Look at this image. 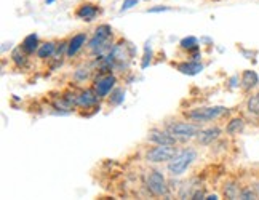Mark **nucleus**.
I'll list each match as a JSON object with an SVG mask.
<instances>
[{"label":"nucleus","mask_w":259,"mask_h":200,"mask_svg":"<svg viewBox=\"0 0 259 200\" xmlns=\"http://www.w3.org/2000/svg\"><path fill=\"white\" fill-rule=\"evenodd\" d=\"M98 13H99V8L96 7V5H93V4H83V5H80L78 7V10L75 12V16L78 18V19H82V21H93V19L98 16Z\"/></svg>","instance_id":"1a4fd4ad"},{"label":"nucleus","mask_w":259,"mask_h":200,"mask_svg":"<svg viewBox=\"0 0 259 200\" xmlns=\"http://www.w3.org/2000/svg\"><path fill=\"white\" fill-rule=\"evenodd\" d=\"M245 128V120L243 118H232L231 122L227 124V127H226V132H227V135H238L242 132V130Z\"/></svg>","instance_id":"f3484780"},{"label":"nucleus","mask_w":259,"mask_h":200,"mask_svg":"<svg viewBox=\"0 0 259 200\" xmlns=\"http://www.w3.org/2000/svg\"><path fill=\"white\" fill-rule=\"evenodd\" d=\"M112 37V27L109 24H101L98 26V29L95 31L93 38L90 40L88 48L95 52L96 55H103V52L109 48V40Z\"/></svg>","instance_id":"f03ea898"},{"label":"nucleus","mask_w":259,"mask_h":200,"mask_svg":"<svg viewBox=\"0 0 259 200\" xmlns=\"http://www.w3.org/2000/svg\"><path fill=\"white\" fill-rule=\"evenodd\" d=\"M151 56H152V52H151V47H146V53H144V59H143V64H141V67L143 69H146L147 66H149V63H151Z\"/></svg>","instance_id":"4be33fe9"},{"label":"nucleus","mask_w":259,"mask_h":200,"mask_svg":"<svg viewBox=\"0 0 259 200\" xmlns=\"http://www.w3.org/2000/svg\"><path fill=\"white\" fill-rule=\"evenodd\" d=\"M181 48H184V50H197L198 48V40L195 38V37H186V38H183L181 40Z\"/></svg>","instance_id":"412c9836"},{"label":"nucleus","mask_w":259,"mask_h":200,"mask_svg":"<svg viewBox=\"0 0 259 200\" xmlns=\"http://www.w3.org/2000/svg\"><path fill=\"white\" fill-rule=\"evenodd\" d=\"M123 99H125V92H123L122 88H117V90H114V92L111 93V99H109V104L118 106V104L123 103Z\"/></svg>","instance_id":"6ab92c4d"},{"label":"nucleus","mask_w":259,"mask_h":200,"mask_svg":"<svg viewBox=\"0 0 259 200\" xmlns=\"http://www.w3.org/2000/svg\"><path fill=\"white\" fill-rule=\"evenodd\" d=\"M12 59L18 67H24L27 63V56L23 48H15V52L12 53Z\"/></svg>","instance_id":"a211bd4d"},{"label":"nucleus","mask_w":259,"mask_h":200,"mask_svg":"<svg viewBox=\"0 0 259 200\" xmlns=\"http://www.w3.org/2000/svg\"><path fill=\"white\" fill-rule=\"evenodd\" d=\"M138 5V0H123V4H122V8H120V12H125V10H130V8H133Z\"/></svg>","instance_id":"5701e85b"},{"label":"nucleus","mask_w":259,"mask_h":200,"mask_svg":"<svg viewBox=\"0 0 259 200\" xmlns=\"http://www.w3.org/2000/svg\"><path fill=\"white\" fill-rule=\"evenodd\" d=\"M87 42V35L85 34H77L74 35L71 40H69V45H67V56H74L77 55L78 52H80V48L85 45Z\"/></svg>","instance_id":"9b49d317"},{"label":"nucleus","mask_w":259,"mask_h":200,"mask_svg":"<svg viewBox=\"0 0 259 200\" xmlns=\"http://www.w3.org/2000/svg\"><path fill=\"white\" fill-rule=\"evenodd\" d=\"M176 69L181 74H187V75H197L203 71V64H200L198 61H189V63H181L178 64Z\"/></svg>","instance_id":"ddd939ff"},{"label":"nucleus","mask_w":259,"mask_h":200,"mask_svg":"<svg viewBox=\"0 0 259 200\" xmlns=\"http://www.w3.org/2000/svg\"><path fill=\"white\" fill-rule=\"evenodd\" d=\"M179 151L176 149V144H157L151 151H147L146 158L152 164H162V162H170L176 157Z\"/></svg>","instance_id":"20e7f679"},{"label":"nucleus","mask_w":259,"mask_h":200,"mask_svg":"<svg viewBox=\"0 0 259 200\" xmlns=\"http://www.w3.org/2000/svg\"><path fill=\"white\" fill-rule=\"evenodd\" d=\"M219 135H221V128H208V130H203V132H200L197 135V139L200 144H211L214 139L219 138Z\"/></svg>","instance_id":"f8f14e48"},{"label":"nucleus","mask_w":259,"mask_h":200,"mask_svg":"<svg viewBox=\"0 0 259 200\" xmlns=\"http://www.w3.org/2000/svg\"><path fill=\"white\" fill-rule=\"evenodd\" d=\"M170 7H154V8H149L147 12L149 13H160V12H170Z\"/></svg>","instance_id":"393cba45"},{"label":"nucleus","mask_w":259,"mask_h":200,"mask_svg":"<svg viewBox=\"0 0 259 200\" xmlns=\"http://www.w3.org/2000/svg\"><path fill=\"white\" fill-rule=\"evenodd\" d=\"M259 82L257 78V74L254 71H245L243 75H242V85L245 90H250V88H254Z\"/></svg>","instance_id":"dca6fc26"},{"label":"nucleus","mask_w":259,"mask_h":200,"mask_svg":"<svg viewBox=\"0 0 259 200\" xmlns=\"http://www.w3.org/2000/svg\"><path fill=\"white\" fill-rule=\"evenodd\" d=\"M147 189L151 191L152 195H157V197H162V195H166L168 194V184H166V179L165 176L162 175V172H151L147 175Z\"/></svg>","instance_id":"423d86ee"},{"label":"nucleus","mask_w":259,"mask_h":200,"mask_svg":"<svg viewBox=\"0 0 259 200\" xmlns=\"http://www.w3.org/2000/svg\"><path fill=\"white\" fill-rule=\"evenodd\" d=\"M149 141H152L155 144H176L178 138L173 136L168 130H152L149 135Z\"/></svg>","instance_id":"6e6552de"},{"label":"nucleus","mask_w":259,"mask_h":200,"mask_svg":"<svg viewBox=\"0 0 259 200\" xmlns=\"http://www.w3.org/2000/svg\"><path fill=\"white\" fill-rule=\"evenodd\" d=\"M98 93H96V90H85V92H82L80 95L77 96V106H80V107H93L96 103H98Z\"/></svg>","instance_id":"9d476101"},{"label":"nucleus","mask_w":259,"mask_h":200,"mask_svg":"<svg viewBox=\"0 0 259 200\" xmlns=\"http://www.w3.org/2000/svg\"><path fill=\"white\" fill-rule=\"evenodd\" d=\"M227 112V109L223 106H213V107H198L194 111L186 112V117L191 118L192 122L202 124V122H211V120L219 118L223 114Z\"/></svg>","instance_id":"7ed1b4c3"},{"label":"nucleus","mask_w":259,"mask_h":200,"mask_svg":"<svg viewBox=\"0 0 259 200\" xmlns=\"http://www.w3.org/2000/svg\"><path fill=\"white\" fill-rule=\"evenodd\" d=\"M166 130L170 132L173 136H176L178 139H191L194 136H197L200 133V127L198 124H191V122H175V124H168Z\"/></svg>","instance_id":"39448f33"},{"label":"nucleus","mask_w":259,"mask_h":200,"mask_svg":"<svg viewBox=\"0 0 259 200\" xmlns=\"http://www.w3.org/2000/svg\"><path fill=\"white\" fill-rule=\"evenodd\" d=\"M257 194L254 191H251V189H243V191H240V198H254Z\"/></svg>","instance_id":"b1692460"},{"label":"nucleus","mask_w":259,"mask_h":200,"mask_svg":"<svg viewBox=\"0 0 259 200\" xmlns=\"http://www.w3.org/2000/svg\"><path fill=\"white\" fill-rule=\"evenodd\" d=\"M55 53H56V44L55 42H45L37 50V56L40 59L52 58V56H55Z\"/></svg>","instance_id":"2eb2a0df"},{"label":"nucleus","mask_w":259,"mask_h":200,"mask_svg":"<svg viewBox=\"0 0 259 200\" xmlns=\"http://www.w3.org/2000/svg\"><path fill=\"white\" fill-rule=\"evenodd\" d=\"M246 107H248V111H250L251 114H256V115L259 114V93L253 95L250 99H248Z\"/></svg>","instance_id":"aec40b11"},{"label":"nucleus","mask_w":259,"mask_h":200,"mask_svg":"<svg viewBox=\"0 0 259 200\" xmlns=\"http://www.w3.org/2000/svg\"><path fill=\"white\" fill-rule=\"evenodd\" d=\"M38 37H37V34H29L24 40H23V45H21V48L24 50L26 53H34V52H37L38 50Z\"/></svg>","instance_id":"4468645a"},{"label":"nucleus","mask_w":259,"mask_h":200,"mask_svg":"<svg viewBox=\"0 0 259 200\" xmlns=\"http://www.w3.org/2000/svg\"><path fill=\"white\" fill-rule=\"evenodd\" d=\"M115 85V77L107 74V75H101L95 80V90L99 98H106L109 93L112 92V88Z\"/></svg>","instance_id":"0eeeda50"},{"label":"nucleus","mask_w":259,"mask_h":200,"mask_svg":"<svg viewBox=\"0 0 259 200\" xmlns=\"http://www.w3.org/2000/svg\"><path fill=\"white\" fill-rule=\"evenodd\" d=\"M195 158H197V152L194 149H184V151L178 152L173 160H170V164H168V172H170L173 176L183 175L186 170L192 165Z\"/></svg>","instance_id":"f257e3e1"},{"label":"nucleus","mask_w":259,"mask_h":200,"mask_svg":"<svg viewBox=\"0 0 259 200\" xmlns=\"http://www.w3.org/2000/svg\"><path fill=\"white\" fill-rule=\"evenodd\" d=\"M45 2H47V4H53V2H55V0H45Z\"/></svg>","instance_id":"a878e982"}]
</instances>
